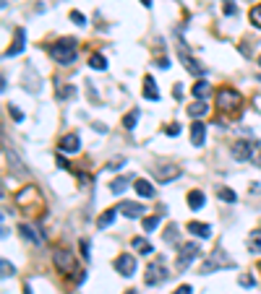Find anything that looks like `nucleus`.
Wrapping results in <instances>:
<instances>
[{
    "label": "nucleus",
    "mask_w": 261,
    "mask_h": 294,
    "mask_svg": "<svg viewBox=\"0 0 261 294\" xmlns=\"http://www.w3.org/2000/svg\"><path fill=\"white\" fill-rule=\"evenodd\" d=\"M53 60L55 63H60V65H71L73 60H76V39H60V42H55L53 44Z\"/></svg>",
    "instance_id": "f257e3e1"
},
{
    "label": "nucleus",
    "mask_w": 261,
    "mask_h": 294,
    "mask_svg": "<svg viewBox=\"0 0 261 294\" xmlns=\"http://www.w3.org/2000/svg\"><path fill=\"white\" fill-rule=\"evenodd\" d=\"M235 266V260L230 258L225 250H212V255L201 263V273H212V271H217V268H233Z\"/></svg>",
    "instance_id": "f03ea898"
},
{
    "label": "nucleus",
    "mask_w": 261,
    "mask_h": 294,
    "mask_svg": "<svg viewBox=\"0 0 261 294\" xmlns=\"http://www.w3.org/2000/svg\"><path fill=\"white\" fill-rule=\"evenodd\" d=\"M217 104H220V110H225V112H238L243 107V97L238 94L235 89H220L217 91Z\"/></svg>",
    "instance_id": "7ed1b4c3"
},
{
    "label": "nucleus",
    "mask_w": 261,
    "mask_h": 294,
    "mask_svg": "<svg viewBox=\"0 0 261 294\" xmlns=\"http://www.w3.org/2000/svg\"><path fill=\"white\" fill-rule=\"evenodd\" d=\"M53 263L60 273H71L76 271V260H73V253L66 250V247H55L53 250Z\"/></svg>",
    "instance_id": "20e7f679"
},
{
    "label": "nucleus",
    "mask_w": 261,
    "mask_h": 294,
    "mask_svg": "<svg viewBox=\"0 0 261 294\" xmlns=\"http://www.w3.org/2000/svg\"><path fill=\"white\" fill-rule=\"evenodd\" d=\"M198 250H201V247H198L196 242H186V245H180V250H178V271H186L191 263L198 258Z\"/></svg>",
    "instance_id": "39448f33"
},
{
    "label": "nucleus",
    "mask_w": 261,
    "mask_h": 294,
    "mask_svg": "<svg viewBox=\"0 0 261 294\" xmlns=\"http://www.w3.org/2000/svg\"><path fill=\"white\" fill-rule=\"evenodd\" d=\"M167 276H170V271L165 268L162 260H157V263H151V266L146 268L144 281H146L149 286H157V284H165V281H167Z\"/></svg>",
    "instance_id": "423d86ee"
},
{
    "label": "nucleus",
    "mask_w": 261,
    "mask_h": 294,
    "mask_svg": "<svg viewBox=\"0 0 261 294\" xmlns=\"http://www.w3.org/2000/svg\"><path fill=\"white\" fill-rule=\"evenodd\" d=\"M151 175H154L157 182H173L183 175V169L175 164H162V167H151Z\"/></svg>",
    "instance_id": "0eeeda50"
},
{
    "label": "nucleus",
    "mask_w": 261,
    "mask_h": 294,
    "mask_svg": "<svg viewBox=\"0 0 261 294\" xmlns=\"http://www.w3.org/2000/svg\"><path fill=\"white\" fill-rule=\"evenodd\" d=\"M136 268H139V266H136V258L133 255H128V253H123V255H118L115 258V271L120 273V276H133L136 273Z\"/></svg>",
    "instance_id": "6e6552de"
},
{
    "label": "nucleus",
    "mask_w": 261,
    "mask_h": 294,
    "mask_svg": "<svg viewBox=\"0 0 261 294\" xmlns=\"http://www.w3.org/2000/svg\"><path fill=\"white\" fill-rule=\"evenodd\" d=\"M3 154H6V162H8V167L13 169V175H16V177H26V167H24V162L19 159V154L13 151V149H11L8 143H6Z\"/></svg>",
    "instance_id": "1a4fd4ad"
},
{
    "label": "nucleus",
    "mask_w": 261,
    "mask_h": 294,
    "mask_svg": "<svg viewBox=\"0 0 261 294\" xmlns=\"http://www.w3.org/2000/svg\"><path fill=\"white\" fill-rule=\"evenodd\" d=\"M230 154H233L235 162H248L253 157V146L248 141H235L233 146H230Z\"/></svg>",
    "instance_id": "9d476101"
},
{
    "label": "nucleus",
    "mask_w": 261,
    "mask_h": 294,
    "mask_svg": "<svg viewBox=\"0 0 261 294\" xmlns=\"http://www.w3.org/2000/svg\"><path fill=\"white\" fill-rule=\"evenodd\" d=\"M58 149H60V154H79V149H81V138L76 135V133H68V135L60 138Z\"/></svg>",
    "instance_id": "9b49d317"
},
{
    "label": "nucleus",
    "mask_w": 261,
    "mask_h": 294,
    "mask_svg": "<svg viewBox=\"0 0 261 294\" xmlns=\"http://www.w3.org/2000/svg\"><path fill=\"white\" fill-rule=\"evenodd\" d=\"M180 60H183V65H186V70L188 73H193V76H204V65L201 63H196V57L193 55H188V50L186 47H180Z\"/></svg>",
    "instance_id": "f8f14e48"
},
{
    "label": "nucleus",
    "mask_w": 261,
    "mask_h": 294,
    "mask_svg": "<svg viewBox=\"0 0 261 294\" xmlns=\"http://www.w3.org/2000/svg\"><path fill=\"white\" fill-rule=\"evenodd\" d=\"M123 216H128V219H144V206L141 203H133V200H123L118 206Z\"/></svg>",
    "instance_id": "ddd939ff"
},
{
    "label": "nucleus",
    "mask_w": 261,
    "mask_h": 294,
    "mask_svg": "<svg viewBox=\"0 0 261 294\" xmlns=\"http://www.w3.org/2000/svg\"><path fill=\"white\" fill-rule=\"evenodd\" d=\"M24 47H26V32H24V29H16V39H13V44L6 50V57H16V55H21Z\"/></svg>",
    "instance_id": "4468645a"
},
{
    "label": "nucleus",
    "mask_w": 261,
    "mask_h": 294,
    "mask_svg": "<svg viewBox=\"0 0 261 294\" xmlns=\"http://www.w3.org/2000/svg\"><path fill=\"white\" fill-rule=\"evenodd\" d=\"M204 141H206V125L201 120H196L191 125V143L193 146H204Z\"/></svg>",
    "instance_id": "2eb2a0df"
},
{
    "label": "nucleus",
    "mask_w": 261,
    "mask_h": 294,
    "mask_svg": "<svg viewBox=\"0 0 261 294\" xmlns=\"http://www.w3.org/2000/svg\"><path fill=\"white\" fill-rule=\"evenodd\" d=\"M19 232H21V237H24L26 242H32V245H42V235L37 232V227H32V224H21V227H19Z\"/></svg>",
    "instance_id": "dca6fc26"
},
{
    "label": "nucleus",
    "mask_w": 261,
    "mask_h": 294,
    "mask_svg": "<svg viewBox=\"0 0 261 294\" xmlns=\"http://www.w3.org/2000/svg\"><path fill=\"white\" fill-rule=\"evenodd\" d=\"M144 97L149 102H160V89H157V84H154L151 76H146V79H144Z\"/></svg>",
    "instance_id": "f3484780"
},
{
    "label": "nucleus",
    "mask_w": 261,
    "mask_h": 294,
    "mask_svg": "<svg viewBox=\"0 0 261 294\" xmlns=\"http://www.w3.org/2000/svg\"><path fill=\"white\" fill-rule=\"evenodd\" d=\"M188 232H191L193 237H201V240H209V237H212V227H209V224L191 222V224H188Z\"/></svg>",
    "instance_id": "a211bd4d"
},
{
    "label": "nucleus",
    "mask_w": 261,
    "mask_h": 294,
    "mask_svg": "<svg viewBox=\"0 0 261 294\" xmlns=\"http://www.w3.org/2000/svg\"><path fill=\"white\" fill-rule=\"evenodd\" d=\"M204 203H206V195H204L201 190H191V193H188V208H191V211L204 208Z\"/></svg>",
    "instance_id": "6ab92c4d"
},
{
    "label": "nucleus",
    "mask_w": 261,
    "mask_h": 294,
    "mask_svg": "<svg viewBox=\"0 0 261 294\" xmlns=\"http://www.w3.org/2000/svg\"><path fill=\"white\" fill-rule=\"evenodd\" d=\"M209 112V104H204V99H196V104H188V115L193 120H201Z\"/></svg>",
    "instance_id": "aec40b11"
},
{
    "label": "nucleus",
    "mask_w": 261,
    "mask_h": 294,
    "mask_svg": "<svg viewBox=\"0 0 261 294\" xmlns=\"http://www.w3.org/2000/svg\"><path fill=\"white\" fill-rule=\"evenodd\" d=\"M131 245H133V250H136V253H141V255H151V250H154L146 237H133Z\"/></svg>",
    "instance_id": "412c9836"
},
{
    "label": "nucleus",
    "mask_w": 261,
    "mask_h": 294,
    "mask_svg": "<svg viewBox=\"0 0 261 294\" xmlns=\"http://www.w3.org/2000/svg\"><path fill=\"white\" fill-rule=\"evenodd\" d=\"M191 94H193L196 99H206V97L212 94L209 81H204V79H201V81H196V84H193V89H191Z\"/></svg>",
    "instance_id": "4be33fe9"
},
{
    "label": "nucleus",
    "mask_w": 261,
    "mask_h": 294,
    "mask_svg": "<svg viewBox=\"0 0 261 294\" xmlns=\"http://www.w3.org/2000/svg\"><path fill=\"white\" fill-rule=\"evenodd\" d=\"M118 211H120V208H107V211H105V213L99 216V219H97V227H99V229H107V227H113V222H115Z\"/></svg>",
    "instance_id": "5701e85b"
},
{
    "label": "nucleus",
    "mask_w": 261,
    "mask_h": 294,
    "mask_svg": "<svg viewBox=\"0 0 261 294\" xmlns=\"http://www.w3.org/2000/svg\"><path fill=\"white\" fill-rule=\"evenodd\" d=\"M133 188H136V193H139L141 198H151V195H154V188H151L149 180H136Z\"/></svg>",
    "instance_id": "b1692460"
},
{
    "label": "nucleus",
    "mask_w": 261,
    "mask_h": 294,
    "mask_svg": "<svg viewBox=\"0 0 261 294\" xmlns=\"http://www.w3.org/2000/svg\"><path fill=\"white\" fill-rule=\"evenodd\" d=\"M248 250L253 255H261V229H253L248 235Z\"/></svg>",
    "instance_id": "393cba45"
},
{
    "label": "nucleus",
    "mask_w": 261,
    "mask_h": 294,
    "mask_svg": "<svg viewBox=\"0 0 261 294\" xmlns=\"http://www.w3.org/2000/svg\"><path fill=\"white\" fill-rule=\"evenodd\" d=\"M162 224V213H154V216H144V222H141V227L146 229V232H157V227Z\"/></svg>",
    "instance_id": "a878e982"
},
{
    "label": "nucleus",
    "mask_w": 261,
    "mask_h": 294,
    "mask_svg": "<svg viewBox=\"0 0 261 294\" xmlns=\"http://www.w3.org/2000/svg\"><path fill=\"white\" fill-rule=\"evenodd\" d=\"M139 117H141L139 110H131L126 117H123V128H126V130H133V128H136V122H139Z\"/></svg>",
    "instance_id": "bb28decb"
},
{
    "label": "nucleus",
    "mask_w": 261,
    "mask_h": 294,
    "mask_svg": "<svg viewBox=\"0 0 261 294\" xmlns=\"http://www.w3.org/2000/svg\"><path fill=\"white\" fill-rule=\"evenodd\" d=\"M128 185H131V177H118V180H113V182H110V190H113L115 195H120L123 190L128 188Z\"/></svg>",
    "instance_id": "cd10ccee"
},
{
    "label": "nucleus",
    "mask_w": 261,
    "mask_h": 294,
    "mask_svg": "<svg viewBox=\"0 0 261 294\" xmlns=\"http://www.w3.org/2000/svg\"><path fill=\"white\" fill-rule=\"evenodd\" d=\"M217 198L225 200V203H235V200H238V195L230 190V188H225V185H220V188H217Z\"/></svg>",
    "instance_id": "c85d7f7f"
},
{
    "label": "nucleus",
    "mask_w": 261,
    "mask_h": 294,
    "mask_svg": "<svg viewBox=\"0 0 261 294\" xmlns=\"http://www.w3.org/2000/svg\"><path fill=\"white\" fill-rule=\"evenodd\" d=\"M89 68H91V70H105V68H107V60H105L102 55H91V57H89Z\"/></svg>",
    "instance_id": "c756f323"
},
{
    "label": "nucleus",
    "mask_w": 261,
    "mask_h": 294,
    "mask_svg": "<svg viewBox=\"0 0 261 294\" xmlns=\"http://www.w3.org/2000/svg\"><path fill=\"white\" fill-rule=\"evenodd\" d=\"M248 19H251V24H253L256 29H261V3L251 8V13H248Z\"/></svg>",
    "instance_id": "7c9ffc66"
},
{
    "label": "nucleus",
    "mask_w": 261,
    "mask_h": 294,
    "mask_svg": "<svg viewBox=\"0 0 261 294\" xmlns=\"http://www.w3.org/2000/svg\"><path fill=\"white\" fill-rule=\"evenodd\" d=\"M0 268H3V278H8V276H13V273H16V266H13V263H8V260H3V263H0Z\"/></svg>",
    "instance_id": "2f4dec72"
},
{
    "label": "nucleus",
    "mask_w": 261,
    "mask_h": 294,
    "mask_svg": "<svg viewBox=\"0 0 261 294\" xmlns=\"http://www.w3.org/2000/svg\"><path fill=\"white\" fill-rule=\"evenodd\" d=\"M71 21H73L76 26H86V19H84V13H79V11H71Z\"/></svg>",
    "instance_id": "473e14b6"
},
{
    "label": "nucleus",
    "mask_w": 261,
    "mask_h": 294,
    "mask_svg": "<svg viewBox=\"0 0 261 294\" xmlns=\"http://www.w3.org/2000/svg\"><path fill=\"white\" fill-rule=\"evenodd\" d=\"M8 112H11V117H13V120H16V122H21V120H24V112L19 110V107H16V104H11V107H8Z\"/></svg>",
    "instance_id": "72a5a7b5"
},
{
    "label": "nucleus",
    "mask_w": 261,
    "mask_h": 294,
    "mask_svg": "<svg viewBox=\"0 0 261 294\" xmlns=\"http://www.w3.org/2000/svg\"><path fill=\"white\" fill-rule=\"evenodd\" d=\"M79 247H81V258H84V260H89V240H81V242H79Z\"/></svg>",
    "instance_id": "f704fd0d"
},
{
    "label": "nucleus",
    "mask_w": 261,
    "mask_h": 294,
    "mask_svg": "<svg viewBox=\"0 0 261 294\" xmlns=\"http://www.w3.org/2000/svg\"><path fill=\"white\" fill-rule=\"evenodd\" d=\"M123 162H126V159H123V157H118V159H113L110 164H107V169H113V172H115V169H120V164Z\"/></svg>",
    "instance_id": "c9c22d12"
},
{
    "label": "nucleus",
    "mask_w": 261,
    "mask_h": 294,
    "mask_svg": "<svg viewBox=\"0 0 261 294\" xmlns=\"http://www.w3.org/2000/svg\"><path fill=\"white\" fill-rule=\"evenodd\" d=\"M225 13L230 16V13H235V0H225Z\"/></svg>",
    "instance_id": "e433bc0d"
},
{
    "label": "nucleus",
    "mask_w": 261,
    "mask_h": 294,
    "mask_svg": "<svg viewBox=\"0 0 261 294\" xmlns=\"http://www.w3.org/2000/svg\"><path fill=\"white\" fill-rule=\"evenodd\" d=\"M175 232H178V227L173 224L170 229H167V232H165V240H167V242H170V240H175Z\"/></svg>",
    "instance_id": "4c0bfd02"
},
{
    "label": "nucleus",
    "mask_w": 261,
    "mask_h": 294,
    "mask_svg": "<svg viewBox=\"0 0 261 294\" xmlns=\"http://www.w3.org/2000/svg\"><path fill=\"white\" fill-rule=\"evenodd\" d=\"M165 133H167V135H180V125H167Z\"/></svg>",
    "instance_id": "58836bf2"
},
{
    "label": "nucleus",
    "mask_w": 261,
    "mask_h": 294,
    "mask_svg": "<svg viewBox=\"0 0 261 294\" xmlns=\"http://www.w3.org/2000/svg\"><path fill=\"white\" fill-rule=\"evenodd\" d=\"M240 284H243V286H253V278H251L248 273H243V276H240Z\"/></svg>",
    "instance_id": "ea45409f"
},
{
    "label": "nucleus",
    "mask_w": 261,
    "mask_h": 294,
    "mask_svg": "<svg viewBox=\"0 0 261 294\" xmlns=\"http://www.w3.org/2000/svg\"><path fill=\"white\" fill-rule=\"evenodd\" d=\"M193 289L188 286V284H183V286H178V291H173V294H191Z\"/></svg>",
    "instance_id": "a19ab883"
},
{
    "label": "nucleus",
    "mask_w": 261,
    "mask_h": 294,
    "mask_svg": "<svg viewBox=\"0 0 261 294\" xmlns=\"http://www.w3.org/2000/svg\"><path fill=\"white\" fill-rule=\"evenodd\" d=\"M173 94H175V99H180V97H183V86H180V84H175V86H173Z\"/></svg>",
    "instance_id": "79ce46f5"
},
{
    "label": "nucleus",
    "mask_w": 261,
    "mask_h": 294,
    "mask_svg": "<svg viewBox=\"0 0 261 294\" xmlns=\"http://www.w3.org/2000/svg\"><path fill=\"white\" fill-rule=\"evenodd\" d=\"M157 65L167 70V68H170V60H167V57H160V60H157Z\"/></svg>",
    "instance_id": "37998d69"
},
{
    "label": "nucleus",
    "mask_w": 261,
    "mask_h": 294,
    "mask_svg": "<svg viewBox=\"0 0 261 294\" xmlns=\"http://www.w3.org/2000/svg\"><path fill=\"white\" fill-rule=\"evenodd\" d=\"M58 164H60V167H63V169H71V167H68V162H66L63 157H58Z\"/></svg>",
    "instance_id": "c03bdc74"
},
{
    "label": "nucleus",
    "mask_w": 261,
    "mask_h": 294,
    "mask_svg": "<svg viewBox=\"0 0 261 294\" xmlns=\"http://www.w3.org/2000/svg\"><path fill=\"white\" fill-rule=\"evenodd\" d=\"M94 128H97L99 133H107V125H102V122H94Z\"/></svg>",
    "instance_id": "a18cd8bd"
},
{
    "label": "nucleus",
    "mask_w": 261,
    "mask_h": 294,
    "mask_svg": "<svg viewBox=\"0 0 261 294\" xmlns=\"http://www.w3.org/2000/svg\"><path fill=\"white\" fill-rule=\"evenodd\" d=\"M256 167H261V154H256Z\"/></svg>",
    "instance_id": "49530a36"
},
{
    "label": "nucleus",
    "mask_w": 261,
    "mask_h": 294,
    "mask_svg": "<svg viewBox=\"0 0 261 294\" xmlns=\"http://www.w3.org/2000/svg\"><path fill=\"white\" fill-rule=\"evenodd\" d=\"M141 3H144V6H146V8H149V6H151V0H141Z\"/></svg>",
    "instance_id": "de8ad7c7"
},
{
    "label": "nucleus",
    "mask_w": 261,
    "mask_h": 294,
    "mask_svg": "<svg viewBox=\"0 0 261 294\" xmlns=\"http://www.w3.org/2000/svg\"><path fill=\"white\" fill-rule=\"evenodd\" d=\"M126 294H139V291H136V289H128V291H126Z\"/></svg>",
    "instance_id": "09e8293b"
},
{
    "label": "nucleus",
    "mask_w": 261,
    "mask_h": 294,
    "mask_svg": "<svg viewBox=\"0 0 261 294\" xmlns=\"http://www.w3.org/2000/svg\"><path fill=\"white\" fill-rule=\"evenodd\" d=\"M258 68H261V57H258Z\"/></svg>",
    "instance_id": "8fccbe9b"
}]
</instances>
